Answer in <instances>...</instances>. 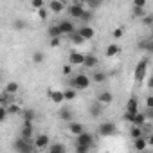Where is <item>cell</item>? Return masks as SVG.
I'll list each match as a JSON object with an SVG mask.
<instances>
[{"label": "cell", "mask_w": 153, "mask_h": 153, "mask_svg": "<svg viewBox=\"0 0 153 153\" xmlns=\"http://www.w3.org/2000/svg\"><path fill=\"white\" fill-rule=\"evenodd\" d=\"M90 81H92V78H88L87 74H76V76L70 78L68 85L72 88H76V90H85V88L90 87Z\"/></svg>", "instance_id": "cell-1"}, {"label": "cell", "mask_w": 153, "mask_h": 153, "mask_svg": "<svg viewBox=\"0 0 153 153\" xmlns=\"http://www.w3.org/2000/svg\"><path fill=\"white\" fill-rule=\"evenodd\" d=\"M33 142H34V140H27V139L20 137V139H16V140H15L13 149H15V151H18V153H31V151H34V149H36V146H34Z\"/></svg>", "instance_id": "cell-2"}, {"label": "cell", "mask_w": 153, "mask_h": 153, "mask_svg": "<svg viewBox=\"0 0 153 153\" xmlns=\"http://www.w3.org/2000/svg\"><path fill=\"white\" fill-rule=\"evenodd\" d=\"M139 112V101H137V97L135 96H131L130 99H128V103H126V114H124V121H128L130 124H131V121H133V117H135V114Z\"/></svg>", "instance_id": "cell-3"}, {"label": "cell", "mask_w": 153, "mask_h": 153, "mask_svg": "<svg viewBox=\"0 0 153 153\" xmlns=\"http://www.w3.org/2000/svg\"><path fill=\"white\" fill-rule=\"evenodd\" d=\"M146 72H148V58H142L137 67H135V81L137 83H142L144 78H146Z\"/></svg>", "instance_id": "cell-4"}, {"label": "cell", "mask_w": 153, "mask_h": 153, "mask_svg": "<svg viewBox=\"0 0 153 153\" xmlns=\"http://www.w3.org/2000/svg\"><path fill=\"white\" fill-rule=\"evenodd\" d=\"M97 133H99L101 137H112V135H115V133H117V128H115V124H114V123L106 121V123H101V124H99Z\"/></svg>", "instance_id": "cell-5"}, {"label": "cell", "mask_w": 153, "mask_h": 153, "mask_svg": "<svg viewBox=\"0 0 153 153\" xmlns=\"http://www.w3.org/2000/svg\"><path fill=\"white\" fill-rule=\"evenodd\" d=\"M85 9H87V7H85L81 2H74V4H70V6H68V9H67V11H68V15H70L72 18H81V16H83V13H85Z\"/></svg>", "instance_id": "cell-6"}, {"label": "cell", "mask_w": 153, "mask_h": 153, "mask_svg": "<svg viewBox=\"0 0 153 153\" xmlns=\"http://www.w3.org/2000/svg\"><path fill=\"white\" fill-rule=\"evenodd\" d=\"M34 146H36V149H38V151L49 149V146H51V139H49V135H45V133L38 135V137L34 139Z\"/></svg>", "instance_id": "cell-7"}, {"label": "cell", "mask_w": 153, "mask_h": 153, "mask_svg": "<svg viewBox=\"0 0 153 153\" xmlns=\"http://www.w3.org/2000/svg\"><path fill=\"white\" fill-rule=\"evenodd\" d=\"M33 135H34V126H33V123H31V121H24L20 137H24V139H27V140H34Z\"/></svg>", "instance_id": "cell-8"}, {"label": "cell", "mask_w": 153, "mask_h": 153, "mask_svg": "<svg viewBox=\"0 0 153 153\" xmlns=\"http://www.w3.org/2000/svg\"><path fill=\"white\" fill-rule=\"evenodd\" d=\"M76 142H79V144H87L90 148H94V135L88 133V131H83L78 135V139H76Z\"/></svg>", "instance_id": "cell-9"}, {"label": "cell", "mask_w": 153, "mask_h": 153, "mask_svg": "<svg viewBox=\"0 0 153 153\" xmlns=\"http://www.w3.org/2000/svg\"><path fill=\"white\" fill-rule=\"evenodd\" d=\"M68 61H70V63H72L74 67H78V65H83V63H85V54L72 51V52L68 54Z\"/></svg>", "instance_id": "cell-10"}, {"label": "cell", "mask_w": 153, "mask_h": 153, "mask_svg": "<svg viewBox=\"0 0 153 153\" xmlns=\"http://www.w3.org/2000/svg\"><path fill=\"white\" fill-rule=\"evenodd\" d=\"M58 25H59L61 33H63V34H67V36H68V34H72V33L76 31V27H74V24H72L70 20H61Z\"/></svg>", "instance_id": "cell-11"}, {"label": "cell", "mask_w": 153, "mask_h": 153, "mask_svg": "<svg viewBox=\"0 0 153 153\" xmlns=\"http://www.w3.org/2000/svg\"><path fill=\"white\" fill-rule=\"evenodd\" d=\"M101 114H103V103H99V101L96 99V101L90 105V115H92L94 119H99Z\"/></svg>", "instance_id": "cell-12"}, {"label": "cell", "mask_w": 153, "mask_h": 153, "mask_svg": "<svg viewBox=\"0 0 153 153\" xmlns=\"http://www.w3.org/2000/svg\"><path fill=\"white\" fill-rule=\"evenodd\" d=\"M58 115H59V119L65 121V123H70V121L74 119V112H72L68 106H63L61 110H58Z\"/></svg>", "instance_id": "cell-13"}, {"label": "cell", "mask_w": 153, "mask_h": 153, "mask_svg": "<svg viewBox=\"0 0 153 153\" xmlns=\"http://www.w3.org/2000/svg\"><path fill=\"white\" fill-rule=\"evenodd\" d=\"M68 131H70L72 135L78 137L79 133H83V131H85V128H83V124H81V123H78V121H70V123H68Z\"/></svg>", "instance_id": "cell-14"}, {"label": "cell", "mask_w": 153, "mask_h": 153, "mask_svg": "<svg viewBox=\"0 0 153 153\" xmlns=\"http://www.w3.org/2000/svg\"><path fill=\"white\" fill-rule=\"evenodd\" d=\"M137 47L144 52H153V38H144L137 43Z\"/></svg>", "instance_id": "cell-15"}, {"label": "cell", "mask_w": 153, "mask_h": 153, "mask_svg": "<svg viewBox=\"0 0 153 153\" xmlns=\"http://www.w3.org/2000/svg\"><path fill=\"white\" fill-rule=\"evenodd\" d=\"M148 144H149V142H148V137H144V135H142V137H137V139H133V148H135L137 151H142V149H146V148H148Z\"/></svg>", "instance_id": "cell-16"}, {"label": "cell", "mask_w": 153, "mask_h": 153, "mask_svg": "<svg viewBox=\"0 0 153 153\" xmlns=\"http://www.w3.org/2000/svg\"><path fill=\"white\" fill-rule=\"evenodd\" d=\"M49 97L52 103H63L65 101V92H59V90H49Z\"/></svg>", "instance_id": "cell-17"}, {"label": "cell", "mask_w": 153, "mask_h": 153, "mask_svg": "<svg viewBox=\"0 0 153 153\" xmlns=\"http://www.w3.org/2000/svg\"><path fill=\"white\" fill-rule=\"evenodd\" d=\"M106 79H108V74L106 72H103V70H96L94 74H92V81L94 83H106Z\"/></svg>", "instance_id": "cell-18"}, {"label": "cell", "mask_w": 153, "mask_h": 153, "mask_svg": "<svg viewBox=\"0 0 153 153\" xmlns=\"http://www.w3.org/2000/svg\"><path fill=\"white\" fill-rule=\"evenodd\" d=\"M96 99H97L99 103H103V105H110L114 97H112V94H110L108 90H103V92H99V94L96 96Z\"/></svg>", "instance_id": "cell-19"}, {"label": "cell", "mask_w": 153, "mask_h": 153, "mask_svg": "<svg viewBox=\"0 0 153 153\" xmlns=\"http://www.w3.org/2000/svg\"><path fill=\"white\" fill-rule=\"evenodd\" d=\"M78 31L81 33V36H83L85 40H92V38H94V34H96V31H94L90 25H87V24H85L81 29H78Z\"/></svg>", "instance_id": "cell-20"}, {"label": "cell", "mask_w": 153, "mask_h": 153, "mask_svg": "<svg viewBox=\"0 0 153 153\" xmlns=\"http://www.w3.org/2000/svg\"><path fill=\"white\" fill-rule=\"evenodd\" d=\"M97 63H99V59H97L94 54H87V56H85V63H83V67H87V68H94V67H97Z\"/></svg>", "instance_id": "cell-21"}, {"label": "cell", "mask_w": 153, "mask_h": 153, "mask_svg": "<svg viewBox=\"0 0 153 153\" xmlns=\"http://www.w3.org/2000/svg\"><path fill=\"white\" fill-rule=\"evenodd\" d=\"M144 123H148V117H146V114H144V112H137V114H135V117H133V121H131V124L144 126Z\"/></svg>", "instance_id": "cell-22"}, {"label": "cell", "mask_w": 153, "mask_h": 153, "mask_svg": "<svg viewBox=\"0 0 153 153\" xmlns=\"http://www.w3.org/2000/svg\"><path fill=\"white\" fill-rule=\"evenodd\" d=\"M65 7V2H59V0H51V4H49V9L52 13H61Z\"/></svg>", "instance_id": "cell-23"}, {"label": "cell", "mask_w": 153, "mask_h": 153, "mask_svg": "<svg viewBox=\"0 0 153 153\" xmlns=\"http://www.w3.org/2000/svg\"><path fill=\"white\" fill-rule=\"evenodd\" d=\"M47 33H49V38H61V36H63V33H61V29H59V25H58V24L51 25Z\"/></svg>", "instance_id": "cell-24"}, {"label": "cell", "mask_w": 153, "mask_h": 153, "mask_svg": "<svg viewBox=\"0 0 153 153\" xmlns=\"http://www.w3.org/2000/svg\"><path fill=\"white\" fill-rule=\"evenodd\" d=\"M121 52V47L117 45V43H110L108 47H106V56L108 58H114V56H117Z\"/></svg>", "instance_id": "cell-25"}, {"label": "cell", "mask_w": 153, "mask_h": 153, "mask_svg": "<svg viewBox=\"0 0 153 153\" xmlns=\"http://www.w3.org/2000/svg\"><path fill=\"white\" fill-rule=\"evenodd\" d=\"M142 135H144V130H142V126L131 124V128H130V137H131V139H137V137H142Z\"/></svg>", "instance_id": "cell-26"}, {"label": "cell", "mask_w": 153, "mask_h": 153, "mask_svg": "<svg viewBox=\"0 0 153 153\" xmlns=\"http://www.w3.org/2000/svg\"><path fill=\"white\" fill-rule=\"evenodd\" d=\"M68 36H70V42H72V43H76V45H81V43L85 42V38L81 36V33H79V31H74V33H72V34H68Z\"/></svg>", "instance_id": "cell-27"}, {"label": "cell", "mask_w": 153, "mask_h": 153, "mask_svg": "<svg viewBox=\"0 0 153 153\" xmlns=\"http://www.w3.org/2000/svg\"><path fill=\"white\" fill-rule=\"evenodd\" d=\"M22 115H24V121H34V117H36V112L33 110V108H25V110H22Z\"/></svg>", "instance_id": "cell-28"}, {"label": "cell", "mask_w": 153, "mask_h": 153, "mask_svg": "<svg viewBox=\"0 0 153 153\" xmlns=\"http://www.w3.org/2000/svg\"><path fill=\"white\" fill-rule=\"evenodd\" d=\"M33 61H34L36 65L43 63V61H45V54H43L42 51H34V52H33Z\"/></svg>", "instance_id": "cell-29"}, {"label": "cell", "mask_w": 153, "mask_h": 153, "mask_svg": "<svg viewBox=\"0 0 153 153\" xmlns=\"http://www.w3.org/2000/svg\"><path fill=\"white\" fill-rule=\"evenodd\" d=\"M18 88H20V87H18L16 81H9V83L6 85V92H9V94H13V96L18 92Z\"/></svg>", "instance_id": "cell-30"}, {"label": "cell", "mask_w": 153, "mask_h": 153, "mask_svg": "<svg viewBox=\"0 0 153 153\" xmlns=\"http://www.w3.org/2000/svg\"><path fill=\"white\" fill-rule=\"evenodd\" d=\"M85 2H87V9H97L101 4H103V0H85Z\"/></svg>", "instance_id": "cell-31"}, {"label": "cell", "mask_w": 153, "mask_h": 153, "mask_svg": "<svg viewBox=\"0 0 153 153\" xmlns=\"http://www.w3.org/2000/svg\"><path fill=\"white\" fill-rule=\"evenodd\" d=\"M65 149H67V148H65L63 144H51V146H49V151H51V153H63Z\"/></svg>", "instance_id": "cell-32"}, {"label": "cell", "mask_w": 153, "mask_h": 153, "mask_svg": "<svg viewBox=\"0 0 153 153\" xmlns=\"http://www.w3.org/2000/svg\"><path fill=\"white\" fill-rule=\"evenodd\" d=\"M7 112H9V114H22V108H20V105H16V103H9V105H7Z\"/></svg>", "instance_id": "cell-33"}, {"label": "cell", "mask_w": 153, "mask_h": 153, "mask_svg": "<svg viewBox=\"0 0 153 153\" xmlns=\"http://www.w3.org/2000/svg\"><path fill=\"white\" fill-rule=\"evenodd\" d=\"M72 99H76V88H67L65 90V101H72Z\"/></svg>", "instance_id": "cell-34"}, {"label": "cell", "mask_w": 153, "mask_h": 153, "mask_svg": "<svg viewBox=\"0 0 153 153\" xmlns=\"http://www.w3.org/2000/svg\"><path fill=\"white\" fill-rule=\"evenodd\" d=\"M92 148L90 146H87V144H79V142H76V151L78 153H88Z\"/></svg>", "instance_id": "cell-35"}, {"label": "cell", "mask_w": 153, "mask_h": 153, "mask_svg": "<svg viewBox=\"0 0 153 153\" xmlns=\"http://www.w3.org/2000/svg\"><path fill=\"white\" fill-rule=\"evenodd\" d=\"M144 15H146L144 7H137V6H133V16H135V18H142Z\"/></svg>", "instance_id": "cell-36"}, {"label": "cell", "mask_w": 153, "mask_h": 153, "mask_svg": "<svg viewBox=\"0 0 153 153\" xmlns=\"http://www.w3.org/2000/svg\"><path fill=\"white\" fill-rule=\"evenodd\" d=\"M27 27V24L24 22V20H15L13 22V29H16V31H22V29H25Z\"/></svg>", "instance_id": "cell-37"}, {"label": "cell", "mask_w": 153, "mask_h": 153, "mask_svg": "<svg viewBox=\"0 0 153 153\" xmlns=\"http://www.w3.org/2000/svg\"><path fill=\"white\" fill-rule=\"evenodd\" d=\"M9 112H7V106H0V123H4L7 119Z\"/></svg>", "instance_id": "cell-38"}, {"label": "cell", "mask_w": 153, "mask_h": 153, "mask_svg": "<svg viewBox=\"0 0 153 153\" xmlns=\"http://www.w3.org/2000/svg\"><path fill=\"white\" fill-rule=\"evenodd\" d=\"M31 6L38 11V9H42V7L45 6V0H31Z\"/></svg>", "instance_id": "cell-39"}, {"label": "cell", "mask_w": 153, "mask_h": 153, "mask_svg": "<svg viewBox=\"0 0 153 153\" xmlns=\"http://www.w3.org/2000/svg\"><path fill=\"white\" fill-rule=\"evenodd\" d=\"M79 20H83V22H87V24H88V22L92 20V9H85V13H83V16H81Z\"/></svg>", "instance_id": "cell-40"}, {"label": "cell", "mask_w": 153, "mask_h": 153, "mask_svg": "<svg viewBox=\"0 0 153 153\" xmlns=\"http://www.w3.org/2000/svg\"><path fill=\"white\" fill-rule=\"evenodd\" d=\"M140 20H142L144 25H151V27H153V15H144Z\"/></svg>", "instance_id": "cell-41"}, {"label": "cell", "mask_w": 153, "mask_h": 153, "mask_svg": "<svg viewBox=\"0 0 153 153\" xmlns=\"http://www.w3.org/2000/svg\"><path fill=\"white\" fill-rule=\"evenodd\" d=\"M72 68H74V65L68 61L67 65H63V68H61V70H63V74H65V76H70V74H72Z\"/></svg>", "instance_id": "cell-42"}, {"label": "cell", "mask_w": 153, "mask_h": 153, "mask_svg": "<svg viewBox=\"0 0 153 153\" xmlns=\"http://www.w3.org/2000/svg\"><path fill=\"white\" fill-rule=\"evenodd\" d=\"M112 36L115 38V40H119V38H123V29L119 27V29H114V33H112Z\"/></svg>", "instance_id": "cell-43"}, {"label": "cell", "mask_w": 153, "mask_h": 153, "mask_svg": "<svg viewBox=\"0 0 153 153\" xmlns=\"http://www.w3.org/2000/svg\"><path fill=\"white\" fill-rule=\"evenodd\" d=\"M61 45V38H51V47H59Z\"/></svg>", "instance_id": "cell-44"}, {"label": "cell", "mask_w": 153, "mask_h": 153, "mask_svg": "<svg viewBox=\"0 0 153 153\" xmlns=\"http://www.w3.org/2000/svg\"><path fill=\"white\" fill-rule=\"evenodd\" d=\"M144 114H146L148 121H149V123H153V108H146V110H144Z\"/></svg>", "instance_id": "cell-45"}, {"label": "cell", "mask_w": 153, "mask_h": 153, "mask_svg": "<svg viewBox=\"0 0 153 153\" xmlns=\"http://www.w3.org/2000/svg\"><path fill=\"white\" fill-rule=\"evenodd\" d=\"M146 4H148V0H133V6L137 7H146Z\"/></svg>", "instance_id": "cell-46"}, {"label": "cell", "mask_w": 153, "mask_h": 153, "mask_svg": "<svg viewBox=\"0 0 153 153\" xmlns=\"http://www.w3.org/2000/svg\"><path fill=\"white\" fill-rule=\"evenodd\" d=\"M146 108H153V96L146 97Z\"/></svg>", "instance_id": "cell-47"}, {"label": "cell", "mask_w": 153, "mask_h": 153, "mask_svg": "<svg viewBox=\"0 0 153 153\" xmlns=\"http://www.w3.org/2000/svg\"><path fill=\"white\" fill-rule=\"evenodd\" d=\"M38 16H40L42 20H45V18H47V11H45L43 7H42V9H38Z\"/></svg>", "instance_id": "cell-48"}, {"label": "cell", "mask_w": 153, "mask_h": 153, "mask_svg": "<svg viewBox=\"0 0 153 153\" xmlns=\"http://www.w3.org/2000/svg\"><path fill=\"white\" fill-rule=\"evenodd\" d=\"M148 87H149V88H153V74L149 76V79H148Z\"/></svg>", "instance_id": "cell-49"}, {"label": "cell", "mask_w": 153, "mask_h": 153, "mask_svg": "<svg viewBox=\"0 0 153 153\" xmlns=\"http://www.w3.org/2000/svg\"><path fill=\"white\" fill-rule=\"evenodd\" d=\"M148 142H149V146H153V133H151V135L148 137Z\"/></svg>", "instance_id": "cell-50"}, {"label": "cell", "mask_w": 153, "mask_h": 153, "mask_svg": "<svg viewBox=\"0 0 153 153\" xmlns=\"http://www.w3.org/2000/svg\"><path fill=\"white\" fill-rule=\"evenodd\" d=\"M59 2H67V0H59Z\"/></svg>", "instance_id": "cell-51"}]
</instances>
